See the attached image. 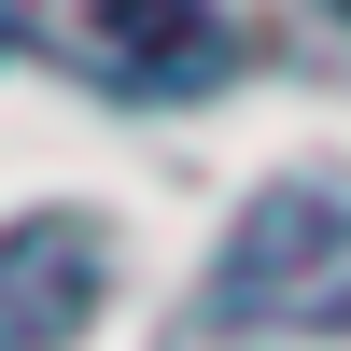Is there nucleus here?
<instances>
[{"instance_id": "7ed1b4c3", "label": "nucleus", "mask_w": 351, "mask_h": 351, "mask_svg": "<svg viewBox=\"0 0 351 351\" xmlns=\"http://www.w3.org/2000/svg\"><path fill=\"white\" fill-rule=\"evenodd\" d=\"M99 14V56L127 84H211L225 71V14L211 0H84Z\"/></svg>"}, {"instance_id": "20e7f679", "label": "nucleus", "mask_w": 351, "mask_h": 351, "mask_svg": "<svg viewBox=\"0 0 351 351\" xmlns=\"http://www.w3.org/2000/svg\"><path fill=\"white\" fill-rule=\"evenodd\" d=\"M337 14H351V0H337Z\"/></svg>"}, {"instance_id": "f03ea898", "label": "nucleus", "mask_w": 351, "mask_h": 351, "mask_svg": "<svg viewBox=\"0 0 351 351\" xmlns=\"http://www.w3.org/2000/svg\"><path fill=\"white\" fill-rule=\"evenodd\" d=\"M84 309H99V225L84 211L0 225V351H71Z\"/></svg>"}, {"instance_id": "f257e3e1", "label": "nucleus", "mask_w": 351, "mask_h": 351, "mask_svg": "<svg viewBox=\"0 0 351 351\" xmlns=\"http://www.w3.org/2000/svg\"><path fill=\"white\" fill-rule=\"evenodd\" d=\"M211 309H239V324H351V197H324V183L253 197Z\"/></svg>"}]
</instances>
